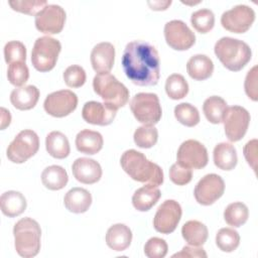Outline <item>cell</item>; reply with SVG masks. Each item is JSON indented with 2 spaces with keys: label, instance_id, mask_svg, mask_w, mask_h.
<instances>
[{
  "label": "cell",
  "instance_id": "cell-1",
  "mask_svg": "<svg viewBox=\"0 0 258 258\" xmlns=\"http://www.w3.org/2000/svg\"><path fill=\"white\" fill-rule=\"evenodd\" d=\"M122 68L126 77L137 86H154L159 81L158 52L147 41L133 40L126 44L122 55Z\"/></svg>",
  "mask_w": 258,
  "mask_h": 258
},
{
  "label": "cell",
  "instance_id": "cell-2",
  "mask_svg": "<svg viewBox=\"0 0 258 258\" xmlns=\"http://www.w3.org/2000/svg\"><path fill=\"white\" fill-rule=\"evenodd\" d=\"M120 164L124 171L136 181L156 186L161 185L163 182L161 167L148 160L140 151L135 149L126 150L120 158Z\"/></svg>",
  "mask_w": 258,
  "mask_h": 258
},
{
  "label": "cell",
  "instance_id": "cell-3",
  "mask_svg": "<svg viewBox=\"0 0 258 258\" xmlns=\"http://www.w3.org/2000/svg\"><path fill=\"white\" fill-rule=\"evenodd\" d=\"M214 51L223 66L232 72L241 71L252 57V50L245 41L229 36L220 38Z\"/></svg>",
  "mask_w": 258,
  "mask_h": 258
},
{
  "label": "cell",
  "instance_id": "cell-4",
  "mask_svg": "<svg viewBox=\"0 0 258 258\" xmlns=\"http://www.w3.org/2000/svg\"><path fill=\"white\" fill-rule=\"evenodd\" d=\"M14 247L19 256L31 258L40 250L41 229L39 224L32 218L20 219L13 227Z\"/></svg>",
  "mask_w": 258,
  "mask_h": 258
},
{
  "label": "cell",
  "instance_id": "cell-5",
  "mask_svg": "<svg viewBox=\"0 0 258 258\" xmlns=\"http://www.w3.org/2000/svg\"><path fill=\"white\" fill-rule=\"evenodd\" d=\"M93 88L104 104L111 109L118 110L124 107L129 100V91L110 73L97 74L93 80Z\"/></svg>",
  "mask_w": 258,
  "mask_h": 258
},
{
  "label": "cell",
  "instance_id": "cell-6",
  "mask_svg": "<svg viewBox=\"0 0 258 258\" xmlns=\"http://www.w3.org/2000/svg\"><path fill=\"white\" fill-rule=\"evenodd\" d=\"M61 50L60 42L50 36L38 37L31 51V62L38 72L45 73L51 71Z\"/></svg>",
  "mask_w": 258,
  "mask_h": 258
},
{
  "label": "cell",
  "instance_id": "cell-7",
  "mask_svg": "<svg viewBox=\"0 0 258 258\" xmlns=\"http://www.w3.org/2000/svg\"><path fill=\"white\" fill-rule=\"evenodd\" d=\"M130 109L136 120L144 125L158 123L162 115L158 96L154 93L136 94L130 102Z\"/></svg>",
  "mask_w": 258,
  "mask_h": 258
},
{
  "label": "cell",
  "instance_id": "cell-8",
  "mask_svg": "<svg viewBox=\"0 0 258 258\" xmlns=\"http://www.w3.org/2000/svg\"><path fill=\"white\" fill-rule=\"evenodd\" d=\"M39 149V138L37 134L25 129L20 131L8 145L6 155L13 163H23L32 157Z\"/></svg>",
  "mask_w": 258,
  "mask_h": 258
},
{
  "label": "cell",
  "instance_id": "cell-9",
  "mask_svg": "<svg viewBox=\"0 0 258 258\" xmlns=\"http://www.w3.org/2000/svg\"><path fill=\"white\" fill-rule=\"evenodd\" d=\"M223 123L227 138L232 142H236L245 136L250 123V114L241 106L228 107Z\"/></svg>",
  "mask_w": 258,
  "mask_h": 258
},
{
  "label": "cell",
  "instance_id": "cell-10",
  "mask_svg": "<svg viewBox=\"0 0 258 258\" xmlns=\"http://www.w3.org/2000/svg\"><path fill=\"white\" fill-rule=\"evenodd\" d=\"M255 20V11L248 5L239 4L225 11L221 16L222 26L233 33L246 32Z\"/></svg>",
  "mask_w": 258,
  "mask_h": 258
},
{
  "label": "cell",
  "instance_id": "cell-11",
  "mask_svg": "<svg viewBox=\"0 0 258 258\" xmlns=\"http://www.w3.org/2000/svg\"><path fill=\"white\" fill-rule=\"evenodd\" d=\"M177 163L190 168L201 169L208 164V150L204 144L198 140L188 139L183 141L177 149Z\"/></svg>",
  "mask_w": 258,
  "mask_h": 258
},
{
  "label": "cell",
  "instance_id": "cell-12",
  "mask_svg": "<svg viewBox=\"0 0 258 258\" xmlns=\"http://www.w3.org/2000/svg\"><path fill=\"white\" fill-rule=\"evenodd\" d=\"M78 106V97L71 90H60L50 93L43 102L45 112L56 118L70 115Z\"/></svg>",
  "mask_w": 258,
  "mask_h": 258
},
{
  "label": "cell",
  "instance_id": "cell-13",
  "mask_svg": "<svg viewBox=\"0 0 258 258\" xmlns=\"http://www.w3.org/2000/svg\"><path fill=\"white\" fill-rule=\"evenodd\" d=\"M225 191L224 179L216 173H209L196 184L194 195L196 201L203 206L213 205Z\"/></svg>",
  "mask_w": 258,
  "mask_h": 258
},
{
  "label": "cell",
  "instance_id": "cell-14",
  "mask_svg": "<svg viewBox=\"0 0 258 258\" xmlns=\"http://www.w3.org/2000/svg\"><path fill=\"white\" fill-rule=\"evenodd\" d=\"M66 11L56 4H47L39 13L35 15V27L45 34L59 33L66 23Z\"/></svg>",
  "mask_w": 258,
  "mask_h": 258
},
{
  "label": "cell",
  "instance_id": "cell-15",
  "mask_svg": "<svg viewBox=\"0 0 258 258\" xmlns=\"http://www.w3.org/2000/svg\"><path fill=\"white\" fill-rule=\"evenodd\" d=\"M181 207L174 200L164 201L157 209L154 219L153 227L154 229L161 234H170L172 233L181 218Z\"/></svg>",
  "mask_w": 258,
  "mask_h": 258
},
{
  "label": "cell",
  "instance_id": "cell-16",
  "mask_svg": "<svg viewBox=\"0 0 258 258\" xmlns=\"http://www.w3.org/2000/svg\"><path fill=\"white\" fill-rule=\"evenodd\" d=\"M166 43L175 50H186L196 42V35L181 20H170L164 25Z\"/></svg>",
  "mask_w": 258,
  "mask_h": 258
},
{
  "label": "cell",
  "instance_id": "cell-17",
  "mask_svg": "<svg viewBox=\"0 0 258 258\" xmlns=\"http://www.w3.org/2000/svg\"><path fill=\"white\" fill-rule=\"evenodd\" d=\"M116 113V110L111 109L103 103L97 101H89L83 107L82 117L87 123L107 126L113 122Z\"/></svg>",
  "mask_w": 258,
  "mask_h": 258
},
{
  "label": "cell",
  "instance_id": "cell-18",
  "mask_svg": "<svg viewBox=\"0 0 258 258\" xmlns=\"http://www.w3.org/2000/svg\"><path fill=\"white\" fill-rule=\"evenodd\" d=\"M72 171L75 178L85 184H93L102 177V167L100 163L92 158H77L73 165Z\"/></svg>",
  "mask_w": 258,
  "mask_h": 258
},
{
  "label": "cell",
  "instance_id": "cell-19",
  "mask_svg": "<svg viewBox=\"0 0 258 258\" xmlns=\"http://www.w3.org/2000/svg\"><path fill=\"white\" fill-rule=\"evenodd\" d=\"M115 60V47L112 43L104 41L96 44L91 52V63L98 74L109 73Z\"/></svg>",
  "mask_w": 258,
  "mask_h": 258
},
{
  "label": "cell",
  "instance_id": "cell-20",
  "mask_svg": "<svg viewBox=\"0 0 258 258\" xmlns=\"http://www.w3.org/2000/svg\"><path fill=\"white\" fill-rule=\"evenodd\" d=\"M63 204L67 210L75 214H82L89 210L92 205L91 192L83 187L71 188L63 198Z\"/></svg>",
  "mask_w": 258,
  "mask_h": 258
},
{
  "label": "cell",
  "instance_id": "cell-21",
  "mask_svg": "<svg viewBox=\"0 0 258 258\" xmlns=\"http://www.w3.org/2000/svg\"><path fill=\"white\" fill-rule=\"evenodd\" d=\"M132 241V232L125 224H115L111 226L106 234V243L109 248L120 252L126 250Z\"/></svg>",
  "mask_w": 258,
  "mask_h": 258
},
{
  "label": "cell",
  "instance_id": "cell-22",
  "mask_svg": "<svg viewBox=\"0 0 258 258\" xmlns=\"http://www.w3.org/2000/svg\"><path fill=\"white\" fill-rule=\"evenodd\" d=\"M39 90L33 86L28 85L14 89L10 94L11 104L18 110H30L38 102Z\"/></svg>",
  "mask_w": 258,
  "mask_h": 258
},
{
  "label": "cell",
  "instance_id": "cell-23",
  "mask_svg": "<svg viewBox=\"0 0 258 258\" xmlns=\"http://www.w3.org/2000/svg\"><path fill=\"white\" fill-rule=\"evenodd\" d=\"M160 189L153 184H146L135 190L132 197V205L139 212L149 211L160 199Z\"/></svg>",
  "mask_w": 258,
  "mask_h": 258
},
{
  "label": "cell",
  "instance_id": "cell-24",
  "mask_svg": "<svg viewBox=\"0 0 258 258\" xmlns=\"http://www.w3.org/2000/svg\"><path fill=\"white\" fill-rule=\"evenodd\" d=\"M0 207L1 212L5 216L13 218L21 215L26 210L27 202L21 192L16 190H8L1 195Z\"/></svg>",
  "mask_w": 258,
  "mask_h": 258
},
{
  "label": "cell",
  "instance_id": "cell-25",
  "mask_svg": "<svg viewBox=\"0 0 258 258\" xmlns=\"http://www.w3.org/2000/svg\"><path fill=\"white\" fill-rule=\"evenodd\" d=\"M104 144L101 133L89 129L80 131L76 136V147L81 153L93 155L98 153Z\"/></svg>",
  "mask_w": 258,
  "mask_h": 258
},
{
  "label": "cell",
  "instance_id": "cell-26",
  "mask_svg": "<svg viewBox=\"0 0 258 258\" xmlns=\"http://www.w3.org/2000/svg\"><path fill=\"white\" fill-rule=\"evenodd\" d=\"M188 76L196 81L209 79L214 72V62L206 54H195L186 62Z\"/></svg>",
  "mask_w": 258,
  "mask_h": 258
},
{
  "label": "cell",
  "instance_id": "cell-27",
  "mask_svg": "<svg viewBox=\"0 0 258 258\" xmlns=\"http://www.w3.org/2000/svg\"><path fill=\"white\" fill-rule=\"evenodd\" d=\"M213 158L215 165L222 170H232L238 161L236 148L228 142H221L215 146Z\"/></svg>",
  "mask_w": 258,
  "mask_h": 258
},
{
  "label": "cell",
  "instance_id": "cell-28",
  "mask_svg": "<svg viewBox=\"0 0 258 258\" xmlns=\"http://www.w3.org/2000/svg\"><path fill=\"white\" fill-rule=\"evenodd\" d=\"M45 148L48 154L56 159H63L71 152L70 142L60 131H51L45 138Z\"/></svg>",
  "mask_w": 258,
  "mask_h": 258
},
{
  "label": "cell",
  "instance_id": "cell-29",
  "mask_svg": "<svg viewBox=\"0 0 258 258\" xmlns=\"http://www.w3.org/2000/svg\"><path fill=\"white\" fill-rule=\"evenodd\" d=\"M181 235L185 242L191 246H202L206 243L209 232L207 226L197 220H190L183 224Z\"/></svg>",
  "mask_w": 258,
  "mask_h": 258
},
{
  "label": "cell",
  "instance_id": "cell-30",
  "mask_svg": "<svg viewBox=\"0 0 258 258\" xmlns=\"http://www.w3.org/2000/svg\"><path fill=\"white\" fill-rule=\"evenodd\" d=\"M41 181L42 184L50 190L61 189L69 181L68 172L62 166L59 165L47 166L41 173Z\"/></svg>",
  "mask_w": 258,
  "mask_h": 258
},
{
  "label": "cell",
  "instance_id": "cell-31",
  "mask_svg": "<svg viewBox=\"0 0 258 258\" xmlns=\"http://www.w3.org/2000/svg\"><path fill=\"white\" fill-rule=\"evenodd\" d=\"M227 108V102L219 96L209 97L205 100L203 105V111L207 120L213 124H219L223 122Z\"/></svg>",
  "mask_w": 258,
  "mask_h": 258
},
{
  "label": "cell",
  "instance_id": "cell-32",
  "mask_svg": "<svg viewBox=\"0 0 258 258\" xmlns=\"http://www.w3.org/2000/svg\"><path fill=\"white\" fill-rule=\"evenodd\" d=\"M248 217V208L241 202H235L228 205L224 211V219L226 223L232 227H241L247 222Z\"/></svg>",
  "mask_w": 258,
  "mask_h": 258
},
{
  "label": "cell",
  "instance_id": "cell-33",
  "mask_svg": "<svg viewBox=\"0 0 258 258\" xmlns=\"http://www.w3.org/2000/svg\"><path fill=\"white\" fill-rule=\"evenodd\" d=\"M165 92L172 100L182 99L188 93V84L182 75L172 74L166 79Z\"/></svg>",
  "mask_w": 258,
  "mask_h": 258
},
{
  "label": "cell",
  "instance_id": "cell-34",
  "mask_svg": "<svg viewBox=\"0 0 258 258\" xmlns=\"http://www.w3.org/2000/svg\"><path fill=\"white\" fill-rule=\"evenodd\" d=\"M216 244L223 252H233L240 244V235L232 228H222L216 235Z\"/></svg>",
  "mask_w": 258,
  "mask_h": 258
},
{
  "label": "cell",
  "instance_id": "cell-35",
  "mask_svg": "<svg viewBox=\"0 0 258 258\" xmlns=\"http://www.w3.org/2000/svg\"><path fill=\"white\" fill-rule=\"evenodd\" d=\"M174 117L176 120L186 126L194 127L200 122V113L198 109L189 103H180L174 107Z\"/></svg>",
  "mask_w": 258,
  "mask_h": 258
},
{
  "label": "cell",
  "instance_id": "cell-36",
  "mask_svg": "<svg viewBox=\"0 0 258 258\" xmlns=\"http://www.w3.org/2000/svg\"><path fill=\"white\" fill-rule=\"evenodd\" d=\"M190 22L198 32L208 33L215 25V14L210 9H200L191 14Z\"/></svg>",
  "mask_w": 258,
  "mask_h": 258
},
{
  "label": "cell",
  "instance_id": "cell-37",
  "mask_svg": "<svg viewBox=\"0 0 258 258\" xmlns=\"http://www.w3.org/2000/svg\"><path fill=\"white\" fill-rule=\"evenodd\" d=\"M133 139L138 147L150 148L157 142L158 131L154 125H143L135 130Z\"/></svg>",
  "mask_w": 258,
  "mask_h": 258
},
{
  "label": "cell",
  "instance_id": "cell-38",
  "mask_svg": "<svg viewBox=\"0 0 258 258\" xmlns=\"http://www.w3.org/2000/svg\"><path fill=\"white\" fill-rule=\"evenodd\" d=\"M7 78L10 84L15 87H22L29 78V70L25 61L10 63L7 69Z\"/></svg>",
  "mask_w": 258,
  "mask_h": 258
},
{
  "label": "cell",
  "instance_id": "cell-39",
  "mask_svg": "<svg viewBox=\"0 0 258 258\" xmlns=\"http://www.w3.org/2000/svg\"><path fill=\"white\" fill-rule=\"evenodd\" d=\"M8 4L15 11L28 14V15H36L47 5V1L45 0H10L8 1Z\"/></svg>",
  "mask_w": 258,
  "mask_h": 258
},
{
  "label": "cell",
  "instance_id": "cell-40",
  "mask_svg": "<svg viewBox=\"0 0 258 258\" xmlns=\"http://www.w3.org/2000/svg\"><path fill=\"white\" fill-rule=\"evenodd\" d=\"M5 61L10 64L16 61H25L26 59V47L18 40L8 41L4 46Z\"/></svg>",
  "mask_w": 258,
  "mask_h": 258
},
{
  "label": "cell",
  "instance_id": "cell-41",
  "mask_svg": "<svg viewBox=\"0 0 258 258\" xmlns=\"http://www.w3.org/2000/svg\"><path fill=\"white\" fill-rule=\"evenodd\" d=\"M63 81L66 85L70 88H80L86 83V72L78 64L70 66L63 72Z\"/></svg>",
  "mask_w": 258,
  "mask_h": 258
},
{
  "label": "cell",
  "instance_id": "cell-42",
  "mask_svg": "<svg viewBox=\"0 0 258 258\" xmlns=\"http://www.w3.org/2000/svg\"><path fill=\"white\" fill-rule=\"evenodd\" d=\"M168 246L164 239L152 237L144 245V254L148 258H163L167 254Z\"/></svg>",
  "mask_w": 258,
  "mask_h": 258
},
{
  "label": "cell",
  "instance_id": "cell-43",
  "mask_svg": "<svg viewBox=\"0 0 258 258\" xmlns=\"http://www.w3.org/2000/svg\"><path fill=\"white\" fill-rule=\"evenodd\" d=\"M169 178L174 184L184 185L191 180L192 171L190 168L184 167L176 162L169 168Z\"/></svg>",
  "mask_w": 258,
  "mask_h": 258
},
{
  "label": "cell",
  "instance_id": "cell-44",
  "mask_svg": "<svg viewBox=\"0 0 258 258\" xmlns=\"http://www.w3.org/2000/svg\"><path fill=\"white\" fill-rule=\"evenodd\" d=\"M257 66H254L245 78L244 88L246 95L253 101L258 100V93H257Z\"/></svg>",
  "mask_w": 258,
  "mask_h": 258
},
{
  "label": "cell",
  "instance_id": "cell-45",
  "mask_svg": "<svg viewBox=\"0 0 258 258\" xmlns=\"http://www.w3.org/2000/svg\"><path fill=\"white\" fill-rule=\"evenodd\" d=\"M257 139H252L246 143L243 148L244 156L248 162V164L252 167L254 171H256V162H257Z\"/></svg>",
  "mask_w": 258,
  "mask_h": 258
},
{
  "label": "cell",
  "instance_id": "cell-46",
  "mask_svg": "<svg viewBox=\"0 0 258 258\" xmlns=\"http://www.w3.org/2000/svg\"><path fill=\"white\" fill-rule=\"evenodd\" d=\"M207 253L206 251L200 247V246H184L182 248V250L178 253H175L172 255V257H188V258H192V257H198V258H207Z\"/></svg>",
  "mask_w": 258,
  "mask_h": 258
},
{
  "label": "cell",
  "instance_id": "cell-47",
  "mask_svg": "<svg viewBox=\"0 0 258 258\" xmlns=\"http://www.w3.org/2000/svg\"><path fill=\"white\" fill-rule=\"evenodd\" d=\"M147 4L151 7L152 10H157V11H160V10H166L167 7L171 4V1H148Z\"/></svg>",
  "mask_w": 258,
  "mask_h": 258
},
{
  "label": "cell",
  "instance_id": "cell-48",
  "mask_svg": "<svg viewBox=\"0 0 258 258\" xmlns=\"http://www.w3.org/2000/svg\"><path fill=\"white\" fill-rule=\"evenodd\" d=\"M1 129H5L7 126H9L10 122H11V115L10 112L5 109V108H1Z\"/></svg>",
  "mask_w": 258,
  "mask_h": 258
}]
</instances>
